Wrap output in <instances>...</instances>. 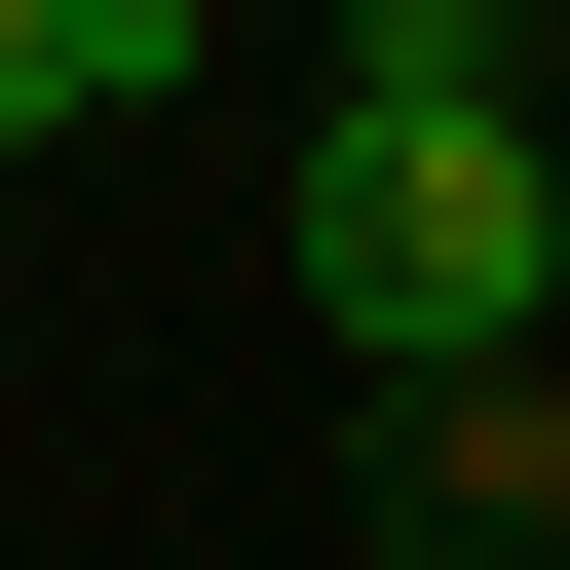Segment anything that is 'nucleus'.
Segmentation results:
<instances>
[{
    "label": "nucleus",
    "mask_w": 570,
    "mask_h": 570,
    "mask_svg": "<svg viewBox=\"0 0 570 570\" xmlns=\"http://www.w3.org/2000/svg\"><path fill=\"white\" fill-rule=\"evenodd\" d=\"M381 494H419V570H532V532H570V419H532V381H419Z\"/></svg>",
    "instance_id": "nucleus-2"
},
{
    "label": "nucleus",
    "mask_w": 570,
    "mask_h": 570,
    "mask_svg": "<svg viewBox=\"0 0 570 570\" xmlns=\"http://www.w3.org/2000/svg\"><path fill=\"white\" fill-rule=\"evenodd\" d=\"M343 115H532V0H343Z\"/></svg>",
    "instance_id": "nucleus-3"
},
{
    "label": "nucleus",
    "mask_w": 570,
    "mask_h": 570,
    "mask_svg": "<svg viewBox=\"0 0 570 570\" xmlns=\"http://www.w3.org/2000/svg\"><path fill=\"white\" fill-rule=\"evenodd\" d=\"M77 39H115V77H153V115H190V39H228V0H77Z\"/></svg>",
    "instance_id": "nucleus-4"
},
{
    "label": "nucleus",
    "mask_w": 570,
    "mask_h": 570,
    "mask_svg": "<svg viewBox=\"0 0 570 570\" xmlns=\"http://www.w3.org/2000/svg\"><path fill=\"white\" fill-rule=\"evenodd\" d=\"M305 305H343L381 381H532V305H570L532 115H343V153H305Z\"/></svg>",
    "instance_id": "nucleus-1"
}]
</instances>
